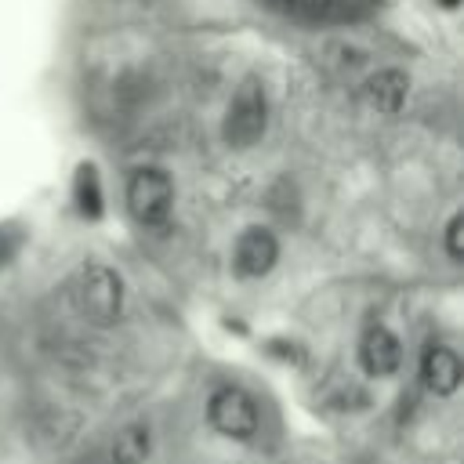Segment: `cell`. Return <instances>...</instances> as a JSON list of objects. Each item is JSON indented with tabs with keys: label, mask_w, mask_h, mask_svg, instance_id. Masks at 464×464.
Here are the masks:
<instances>
[{
	"label": "cell",
	"mask_w": 464,
	"mask_h": 464,
	"mask_svg": "<svg viewBox=\"0 0 464 464\" xmlns=\"http://www.w3.org/2000/svg\"><path fill=\"white\" fill-rule=\"evenodd\" d=\"M442 239H446L450 261H460V214H450V221H446V228H442Z\"/></svg>",
	"instance_id": "cell-12"
},
{
	"label": "cell",
	"mask_w": 464,
	"mask_h": 464,
	"mask_svg": "<svg viewBox=\"0 0 464 464\" xmlns=\"http://www.w3.org/2000/svg\"><path fill=\"white\" fill-rule=\"evenodd\" d=\"M268 11L301 18V22H334V18H352L355 0H261Z\"/></svg>",
	"instance_id": "cell-9"
},
{
	"label": "cell",
	"mask_w": 464,
	"mask_h": 464,
	"mask_svg": "<svg viewBox=\"0 0 464 464\" xmlns=\"http://www.w3.org/2000/svg\"><path fill=\"white\" fill-rule=\"evenodd\" d=\"M420 384L431 395H453L460 388V355L446 341H431L420 355Z\"/></svg>",
	"instance_id": "cell-7"
},
{
	"label": "cell",
	"mask_w": 464,
	"mask_h": 464,
	"mask_svg": "<svg viewBox=\"0 0 464 464\" xmlns=\"http://www.w3.org/2000/svg\"><path fill=\"white\" fill-rule=\"evenodd\" d=\"M123 199H127V214L141 232H160L170 225L174 214V181L163 167H134L127 174L123 185Z\"/></svg>",
	"instance_id": "cell-1"
},
{
	"label": "cell",
	"mask_w": 464,
	"mask_h": 464,
	"mask_svg": "<svg viewBox=\"0 0 464 464\" xmlns=\"http://www.w3.org/2000/svg\"><path fill=\"white\" fill-rule=\"evenodd\" d=\"M406 94H410V76L402 69H377L362 83V102L384 116H395L406 105Z\"/></svg>",
	"instance_id": "cell-8"
},
{
	"label": "cell",
	"mask_w": 464,
	"mask_h": 464,
	"mask_svg": "<svg viewBox=\"0 0 464 464\" xmlns=\"http://www.w3.org/2000/svg\"><path fill=\"white\" fill-rule=\"evenodd\" d=\"M279 261V239L265 225H250L232 243V268L239 279H261Z\"/></svg>",
	"instance_id": "cell-5"
},
{
	"label": "cell",
	"mask_w": 464,
	"mask_h": 464,
	"mask_svg": "<svg viewBox=\"0 0 464 464\" xmlns=\"http://www.w3.org/2000/svg\"><path fill=\"white\" fill-rule=\"evenodd\" d=\"M439 4H442L446 11H457V7H460V0H439Z\"/></svg>",
	"instance_id": "cell-14"
},
{
	"label": "cell",
	"mask_w": 464,
	"mask_h": 464,
	"mask_svg": "<svg viewBox=\"0 0 464 464\" xmlns=\"http://www.w3.org/2000/svg\"><path fill=\"white\" fill-rule=\"evenodd\" d=\"M268 130V91L257 76H246L232 98H228V109H225V120H221V134H225V145L232 149H254Z\"/></svg>",
	"instance_id": "cell-3"
},
{
	"label": "cell",
	"mask_w": 464,
	"mask_h": 464,
	"mask_svg": "<svg viewBox=\"0 0 464 464\" xmlns=\"http://www.w3.org/2000/svg\"><path fill=\"white\" fill-rule=\"evenodd\" d=\"M123 301H127V290H123V279H120L116 268H109L102 261H87V265L76 268L72 304L87 323L112 326L123 315Z\"/></svg>",
	"instance_id": "cell-2"
},
{
	"label": "cell",
	"mask_w": 464,
	"mask_h": 464,
	"mask_svg": "<svg viewBox=\"0 0 464 464\" xmlns=\"http://www.w3.org/2000/svg\"><path fill=\"white\" fill-rule=\"evenodd\" d=\"M72 203L83 218H98L105 210V196H102V178L94 170V163H80L72 174Z\"/></svg>",
	"instance_id": "cell-11"
},
{
	"label": "cell",
	"mask_w": 464,
	"mask_h": 464,
	"mask_svg": "<svg viewBox=\"0 0 464 464\" xmlns=\"http://www.w3.org/2000/svg\"><path fill=\"white\" fill-rule=\"evenodd\" d=\"M207 420L214 431H221L228 439H254L261 428V410L250 392L225 384L207 399Z\"/></svg>",
	"instance_id": "cell-4"
},
{
	"label": "cell",
	"mask_w": 464,
	"mask_h": 464,
	"mask_svg": "<svg viewBox=\"0 0 464 464\" xmlns=\"http://www.w3.org/2000/svg\"><path fill=\"white\" fill-rule=\"evenodd\" d=\"M359 366L370 377H392V373H399L402 370V341L388 326H381V323L366 326V334L359 337Z\"/></svg>",
	"instance_id": "cell-6"
},
{
	"label": "cell",
	"mask_w": 464,
	"mask_h": 464,
	"mask_svg": "<svg viewBox=\"0 0 464 464\" xmlns=\"http://www.w3.org/2000/svg\"><path fill=\"white\" fill-rule=\"evenodd\" d=\"M152 450V431L145 420L123 424L109 442V464H145Z\"/></svg>",
	"instance_id": "cell-10"
},
{
	"label": "cell",
	"mask_w": 464,
	"mask_h": 464,
	"mask_svg": "<svg viewBox=\"0 0 464 464\" xmlns=\"http://www.w3.org/2000/svg\"><path fill=\"white\" fill-rule=\"evenodd\" d=\"M18 243H22V236H18L11 225H0V265H7V261L14 257Z\"/></svg>",
	"instance_id": "cell-13"
}]
</instances>
